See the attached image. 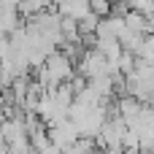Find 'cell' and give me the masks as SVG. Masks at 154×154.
<instances>
[{
  "label": "cell",
  "instance_id": "3",
  "mask_svg": "<svg viewBox=\"0 0 154 154\" xmlns=\"http://www.w3.org/2000/svg\"><path fill=\"white\" fill-rule=\"evenodd\" d=\"M127 5L143 14H154V0H127Z\"/></svg>",
  "mask_w": 154,
  "mask_h": 154
},
{
  "label": "cell",
  "instance_id": "2",
  "mask_svg": "<svg viewBox=\"0 0 154 154\" xmlns=\"http://www.w3.org/2000/svg\"><path fill=\"white\" fill-rule=\"evenodd\" d=\"M89 8H92V14H97L103 19V16H111L114 14L116 0H89Z\"/></svg>",
  "mask_w": 154,
  "mask_h": 154
},
{
  "label": "cell",
  "instance_id": "1",
  "mask_svg": "<svg viewBox=\"0 0 154 154\" xmlns=\"http://www.w3.org/2000/svg\"><path fill=\"white\" fill-rule=\"evenodd\" d=\"M73 70H76V65H73V60L60 49H54L41 65H38V81L46 87V89H54V87H60V84H65V81H70L73 79Z\"/></svg>",
  "mask_w": 154,
  "mask_h": 154
}]
</instances>
